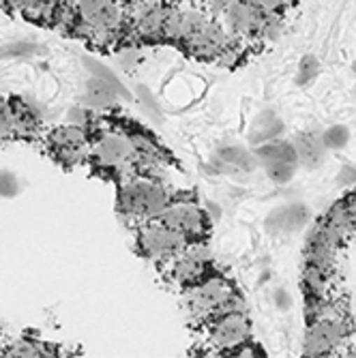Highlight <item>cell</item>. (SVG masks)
Returning a JSON list of instances; mask_svg holds the SVG:
<instances>
[{
    "label": "cell",
    "instance_id": "14",
    "mask_svg": "<svg viewBox=\"0 0 356 358\" xmlns=\"http://www.w3.org/2000/svg\"><path fill=\"white\" fill-rule=\"evenodd\" d=\"M283 120L273 112V110H264L257 114V118L251 124V134H249V142L251 144H264L269 140H277L283 134Z\"/></svg>",
    "mask_w": 356,
    "mask_h": 358
},
{
    "label": "cell",
    "instance_id": "19",
    "mask_svg": "<svg viewBox=\"0 0 356 358\" xmlns=\"http://www.w3.org/2000/svg\"><path fill=\"white\" fill-rule=\"evenodd\" d=\"M266 170V176L277 182V185H285L294 178L297 170H299V164L297 161H275V164H266L264 166Z\"/></svg>",
    "mask_w": 356,
    "mask_h": 358
},
{
    "label": "cell",
    "instance_id": "26",
    "mask_svg": "<svg viewBox=\"0 0 356 358\" xmlns=\"http://www.w3.org/2000/svg\"><path fill=\"white\" fill-rule=\"evenodd\" d=\"M255 5L260 7L264 13H277V15H281V11H283V5H285V0H255Z\"/></svg>",
    "mask_w": 356,
    "mask_h": 358
},
{
    "label": "cell",
    "instance_id": "12",
    "mask_svg": "<svg viewBox=\"0 0 356 358\" xmlns=\"http://www.w3.org/2000/svg\"><path fill=\"white\" fill-rule=\"evenodd\" d=\"M292 144L297 148L299 166H303L307 170H315V168L322 166V161H325V157H327V146H325V142H322L320 136L303 134Z\"/></svg>",
    "mask_w": 356,
    "mask_h": 358
},
{
    "label": "cell",
    "instance_id": "29",
    "mask_svg": "<svg viewBox=\"0 0 356 358\" xmlns=\"http://www.w3.org/2000/svg\"><path fill=\"white\" fill-rule=\"evenodd\" d=\"M138 58H140V54L136 50H122L118 54V62L122 64L124 69H131L134 64H138Z\"/></svg>",
    "mask_w": 356,
    "mask_h": 358
},
{
    "label": "cell",
    "instance_id": "22",
    "mask_svg": "<svg viewBox=\"0 0 356 358\" xmlns=\"http://www.w3.org/2000/svg\"><path fill=\"white\" fill-rule=\"evenodd\" d=\"M43 54L45 52V48H39V45H35V43H28V41H17V43H9V45H5V48H0V58H13V56H17V58H22V56H30V54Z\"/></svg>",
    "mask_w": 356,
    "mask_h": 358
},
{
    "label": "cell",
    "instance_id": "7",
    "mask_svg": "<svg viewBox=\"0 0 356 358\" xmlns=\"http://www.w3.org/2000/svg\"><path fill=\"white\" fill-rule=\"evenodd\" d=\"M157 219L174 227L189 243L202 241L208 230V215L191 200H172Z\"/></svg>",
    "mask_w": 356,
    "mask_h": 358
},
{
    "label": "cell",
    "instance_id": "16",
    "mask_svg": "<svg viewBox=\"0 0 356 358\" xmlns=\"http://www.w3.org/2000/svg\"><path fill=\"white\" fill-rule=\"evenodd\" d=\"M58 350L48 348L32 339H15L13 343H5L3 356H56Z\"/></svg>",
    "mask_w": 356,
    "mask_h": 358
},
{
    "label": "cell",
    "instance_id": "4",
    "mask_svg": "<svg viewBox=\"0 0 356 358\" xmlns=\"http://www.w3.org/2000/svg\"><path fill=\"white\" fill-rule=\"evenodd\" d=\"M88 161L97 168L124 172L129 168H136L138 150L127 131H101L90 140Z\"/></svg>",
    "mask_w": 356,
    "mask_h": 358
},
{
    "label": "cell",
    "instance_id": "13",
    "mask_svg": "<svg viewBox=\"0 0 356 358\" xmlns=\"http://www.w3.org/2000/svg\"><path fill=\"white\" fill-rule=\"evenodd\" d=\"M217 161H219V166H225V172H251L260 166L257 164L255 152H249L247 148H243L238 144L219 148Z\"/></svg>",
    "mask_w": 356,
    "mask_h": 358
},
{
    "label": "cell",
    "instance_id": "25",
    "mask_svg": "<svg viewBox=\"0 0 356 358\" xmlns=\"http://www.w3.org/2000/svg\"><path fill=\"white\" fill-rule=\"evenodd\" d=\"M92 120H94V116L88 112V110H84V108H73L71 112H69V122L71 124H78V127H88V124H92Z\"/></svg>",
    "mask_w": 356,
    "mask_h": 358
},
{
    "label": "cell",
    "instance_id": "18",
    "mask_svg": "<svg viewBox=\"0 0 356 358\" xmlns=\"http://www.w3.org/2000/svg\"><path fill=\"white\" fill-rule=\"evenodd\" d=\"M15 127H17V116H15L13 99L0 96V138L15 136Z\"/></svg>",
    "mask_w": 356,
    "mask_h": 358
},
{
    "label": "cell",
    "instance_id": "23",
    "mask_svg": "<svg viewBox=\"0 0 356 358\" xmlns=\"http://www.w3.org/2000/svg\"><path fill=\"white\" fill-rule=\"evenodd\" d=\"M264 227L271 236H279L283 234V227H285V206H279L275 210L269 213V217L264 219Z\"/></svg>",
    "mask_w": 356,
    "mask_h": 358
},
{
    "label": "cell",
    "instance_id": "2",
    "mask_svg": "<svg viewBox=\"0 0 356 358\" xmlns=\"http://www.w3.org/2000/svg\"><path fill=\"white\" fill-rule=\"evenodd\" d=\"M172 202V195L168 189L155 178L148 176H129L118 187V208L120 213L131 219L144 223L157 219L164 208Z\"/></svg>",
    "mask_w": 356,
    "mask_h": 358
},
{
    "label": "cell",
    "instance_id": "28",
    "mask_svg": "<svg viewBox=\"0 0 356 358\" xmlns=\"http://www.w3.org/2000/svg\"><path fill=\"white\" fill-rule=\"evenodd\" d=\"M273 303L279 311H287L290 307H292V296L287 294L285 289H275V294H273Z\"/></svg>",
    "mask_w": 356,
    "mask_h": 358
},
{
    "label": "cell",
    "instance_id": "6",
    "mask_svg": "<svg viewBox=\"0 0 356 358\" xmlns=\"http://www.w3.org/2000/svg\"><path fill=\"white\" fill-rule=\"evenodd\" d=\"M251 339V322L245 309L228 311L208 322V341L217 354H234L236 348Z\"/></svg>",
    "mask_w": 356,
    "mask_h": 358
},
{
    "label": "cell",
    "instance_id": "5",
    "mask_svg": "<svg viewBox=\"0 0 356 358\" xmlns=\"http://www.w3.org/2000/svg\"><path fill=\"white\" fill-rule=\"evenodd\" d=\"M189 241L176 232L174 227L166 225L161 219H150L138 227V251L152 259V262L166 264L174 255H178Z\"/></svg>",
    "mask_w": 356,
    "mask_h": 358
},
{
    "label": "cell",
    "instance_id": "31",
    "mask_svg": "<svg viewBox=\"0 0 356 358\" xmlns=\"http://www.w3.org/2000/svg\"><path fill=\"white\" fill-rule=\"evenodd\" d=\"M346 202H348L350 215H352V219H354V223H356V193H354V195H350V198H346Z\"/></svg>",
    "mask_w": 356,
    "mask_h": 358
},
{
    "label": "cell",
    "instance_id": "9",
    "mask_svg": "<svg viewBox=\"0 0 356 358\" xmlns=\"http://www.w3.org/2000/svg\"><path fill=\"white\" fill-rule=\"evenodd\" d=\"M50 150L56 155L58 161H62V164L76 166L88 159L90 138L84 127L69 122L67 127L54 129L50 134Z\"/></svg>",
    "mask_w": 356,
    "mask_h": 358
},
{
    "label": "cell",
    "instance_id": "10",
    "mask_svg": "<svg viewBox=\"0 0 356 358\" xmlns=\"http://www.w3.org/2000/svg\"><path fill=\"white\" fill-rule=\"evenodd\" d=\"M232 43L241 41H236L219 22H215V17H211L183 48L200 60H217L223 54V50Z\"/></svg>",
    "mask_w": 356,
    "mask_h": 358
},
{
    "label": "cell",
    "instance_id": "30",
    "mask_svg": "<svg viewBox=\"0 0 356 358\" xmlns=\"http://www.w3.org/2000/svg\"><path fill=\"white\" fill-rule=\"evenodd\" d=\"M339 185H356V168L354 166H343L337 174Z\"/></svg>",
    "mask_w": 356,
    "mask_h": 358
},
{
    "label": "cell",
    "instance_id": "27",
    "mask_svg": "<svg viewBox=\"0 0 356 358\" xmlns=\"http://www.w3.org/2000/svg\"><path fill=\"white\" fill-rule=\"evenodd\" d=\"M204 3H206V13L211 17H221L225 7H228L232 0H204Z\"/></svg>",
    "mask_w": 356,
    "mask_h": 358
},
{
    "label": "cell",
    "instance_id": "21",
    "mask_svg": "<svg viewBox=\"0 0 356 358\" xmlns=\"http://www.w3.org/2000/svg\"><path fill=\"white\" fill-rule=\"evenodd\" d=\"M320 76V58L313 54H305L299 62V71H297V84L307 86Z\"/></svg>",
    "mask_w": 356,
    "mask_h": 358
},
{
    "label": "cell",
    "instance_id": "3",
    "mask_svg": "<svg viewBox=\"0 0 356 358\" xmlns=\"http://www.w3.org/2000/svg\"><path fill=\"white\" fill-rule=\"evenodd\" d=\"M350 327L343 313L333 305H315L305 337V356H331L348 339Z\"/></svg>",
    "mask_w": 356,
    "mask_h": 358
},
{
    "label": "cell",
    "instance_id": "15",
    "mask_svg": "<svg viewBox=\"0 0 356 358\" xmlns=\"http://www.w3.org/2000/svg\"><path fill=\"white\" fill-rule=\"evenodd\" d=\"M255 157H257V164L266 166V164H275V161H297V148L292 142L287 140H269L264 144H257L255 146Z\"/></svg>",
    "mask_w": 356,
    "mask_h": 358
},
{
    "label": "cell",
    "instance_id": "20",
    "mask_svg": "<svg viewBox=\"0 0 356 358\" xmlns=\"http://www.w3.org/2000/svg\"><path fill=\"white\" fill-rule=\"evenodd\" d=\"M320 138H322V142H325L327 150H343L350 144L352 136H350V129L346 124H333Z\"/></svg>",
    "mask_w": 356,
    "mask_h": 358
},
{
    "label": "cell",
    "instance_id": "11",
    "mask_svg": "<svg viewBox=\"0 0 356 358\" xmlns=\"http://www.w3.org/2000/svg\"><path fill=\"white\" fill-rule=\"evenodd\" d=\"M208 20L211 15L200 9H180V7L168 9L164 22V39L185 45Z\"/></svg>",
    "mask_w": 356,
    "mask_h": 358
},
{
    "label": "cell",
    "instance_id": "17",
    "mask_svg": "<svg viewBox=\"0 0 356 358\" xmlns=\"http://www.w3.org/2000/svg\"><path fill=\"white\" fill-rule=\"evenodd\" d=\"M309 210L305 204H290L285 206V227H283V234H294L301 232L303 227L309 223Z\"/></svg>",
    "mask_w": 356,
    "mask_h": 358
},
{
    "label": "cell",
    "instance_id": "8",
    "mask_svg": "<svg viewBox=\"0 0 356 358\" xmlns=\"http://www.w3.org/2000/svg\"><path fill=\"white\" fill-rule=\"evenodd\" d=\"M269 13L255 5V0H232L223 11V28L230 32L236 41L257 39Z\"/></svg>",
    "mask_w": 356,
    "mask_h": 358
},
{
    "label": "cell",
    "instance_id": "32",
    "mask_svg": "<svg viewBox=\"0 0 356 358\" xmlns=\"http://www.w3.org/2000/svg\"><path fill=\"white\" fill-rule=\"evenodd\" d=\"M354 73H356V62H354Z\"/></svg>",
    "mask_w": 356,
    "mask_h": 358
},
{
    "label": "cell",
    "instance_id": "1",
    "mask_svg": "<svg viewBox=\"0 0 356 358\" xmlns=\"http://www.w3.org/2000/svg\"><path fill=\"white\" fill-rule=\"evenodd\" d=\"M185 307L196 322H211L213 317L245 309L232 283L221 275H204L185 289Z\"/></svg>",
    "mask_w": 356,
    "mask_h": 358
},
{
    "label": "cell",
    "instance_id": "24",
    "mask_svg": "<svg viewBox=\"0 0 356 358\" xmlns=\"http://www.w3.org/2000/svg\"><path fill=\"white\" fill-rule=\"evenodd\" d=\"M20 191V182L11 172H0V195L3 198H11Z\"/></svg>",
    "mask_w": 356,
    "mask_h": 358
}]
</instances>
